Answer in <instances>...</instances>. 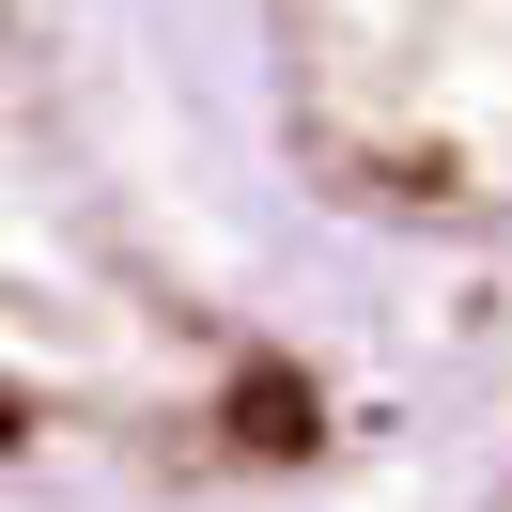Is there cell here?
Here are the masks:
<instances>
[{"mask_svg":"<svg viewBox=\"0 0 512 512\" xmlns=\"http://www.w3.org/2000/svg\"><path fill=\"white\" fill-rule=\"evenodd\" d=\"M16 435H32V419H16V404H0V450H16Z\"/></svg>","mask_w":512,"mask_h":512,"instance_id":"7a4b0ae2","label":"cell"},{"mask_svg":"<svg viewBox=\"0 0 512 512\" xmlns=\"http://www.w3.org/2000/svg\"><path fill=\"white\" fill-rule=\"evenodd\" d=\"M233 450H311V388L295 373H233Z\"/></svg>","mask_w":512,"mask_h":512,"instance_id":"6da1fadb","label":"cell"}]
</instances>
